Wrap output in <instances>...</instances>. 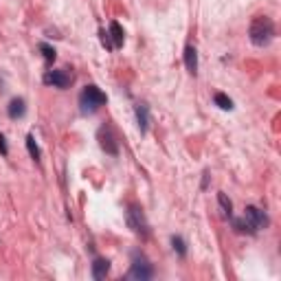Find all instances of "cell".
<instances>
[{
  "label": "cell",
  "instance_id": "cell-1",
  "mask_svg": "<svg viewBox=\"0 0 281 281\" xmlns=\"http://www.w3.org/2000/svg\"><path fill=\"white\" fill-rule=\"evenodd\" d=\"M248 35H250V42H253L255 47H266V44L275 38V27L266 16H257L250 22Z\"/></svg>",
  "mask_w": 281,
  "mask_h": 281
},
{
  "label": "cell",
  "instance_id": "cell-2",
  "mask_svg": "<svg viewBox=\"0 0 281 281\" xmlns=\"http://www.w3.org/2000/svg\"><path fill=\"white\" fill-rule=\"evenodd\" d=\"M104 104H106V95L101 93L97 86L90 84V86H86V88L81 90L79 106H81V112H84V114H93V112H97Z\"/></svg>",
  "mask_w": 281,
  "mask_h": 281
},
{
  "label": "cell",
  "instance_id": "cell-3",
  "mask_svg": "<svg viewBox=\"0 0 281 281\" xmlns=\"http://www.w3.org/2000/svg\"><path fill=\"white\" fill-rule=\"evenodd\" d=\"M152 275H154L152 264L147 262L143 255H134V262H132V268H130V273H127V279L147 281V279H152Z\"/></svg>",
  "mask_w": 281,
  "mask_h": 281
},
{
  "label": "cell",
  "instance_id": "cell-4",
  "mask_svg": "<svg viewBox=\"0 0 281 281\" xmlns=\"http://www.w3.org/2000/svg\"><path fill=\"white\" fill-rule=\"evenodd\" d=\"M127 222H130L132 231L136 235H141V237H147L150 235V226H147V220L143 216V209L136 207V204H132L130 211H127Z\"/></svg>",
  "mask_w": 281,
  "mask_h": 281
},
{
  "label": "cell",
  "instance_id": "cell-5",
  "mask_svg": "<svg viewBox=\"0 0 281 281\" xmlns=\"http://www.w3.org/2000/svg\"><path fill=\"white\" fill-rule=\"evenodd\" d=\"M244 220L250 226V231L257 233L259 228H266L268 226V218H266L264 211H259L257 207H246V213H244Z\"/></svg>",
  "mask_w": 281,
  "mask_h": 281
},
{
  "label": "cell",
  "instance_id": "cell-6",
  "mask_svg": "<svg viewBox=\"0 0 281 281\" xmlns=\"http://www.w3.org/2000/svg\"><path fill=\"white\" fill-rule=\"evenodd\" d=\"M44 81L51 86H55V88H68L70 86V75L64 73V70H49L47 75H44Z\"/></svg>",
  "mask_w": 281,
  "mask_h": 281
},
{
  "label": "cell",
  "instance_id": "cell-7",
  "mask_svg": "<svg viewBox=\"0 0 281 281\" xmlns=\"http://www.w3.org/2000/svg\"><path fill=\"white\" fill-rule=\"evenodd\" d=\"M99 141H101V147H104L108 154H116V152H119V147H116V143H114V136H112V132L108 127H101L99 130Z\"/></svg>",
  "mask_w": 281,
  "mask_h": 281
},
{
  "label": "cell",
  "instance_id": "cell-8",
  "mask_svg": "<svg viewBox=\"0 0 281 281\" xmlns=\"http://www.w3.org/2000/svg\"><path fill=\"white\" fill-rule=\"evenodd\" d=\"M185 66L191 75L198 73V51H196V47H191V44L185 49Z\"/></svg>",
  "mask_w": 281,
  "mask_h": 281
},
{
  "label": "cell",
  "instance_id": "cell-9",
  "mask_svg": "<svg viewBox=\"0 0 281 281\" xmlns=\"http://www.w3.org/2000/svg\"><path fill=\"white\" fill-rule=\"evenodd\" d=\"M110 38H112V47H114V49L123 47L125 33H123V29H121L119 22H110Z\"/></svg>",
  "mask_w": 281,
  "mask_h": 281
},
{
  "label": "cell",
  "instance_id": "cell-10",
  "mask_svg": "<svg viewBox=\"0 0 281 281\" xmlns=\"http://www.w3.org/2000/svg\"><path fill=\"white\" fill-rule=\"evenodd\" d=\"M108 270H110V262H108V259L97 257L95 262H93V277L95 279H104L106 275H108Z\"/></svg>",
  "mask_w": 281,
  "mask_h": 281
},
{
  "label": "cell",
  "instance_id": "cell-11",
  "mask_svg": "<svg viewBox=\"0 0 281 281\" xmlns=\"http://www.w3.org/2000/svg\"><path fill=\"white\" fill-rule=\"evenodd\" d=\"M136 121H139L141 134H145V132H147V123H150V114H147V106L145 104L136 106Z\"/></svg>",
  "mask_w": 281,
  "mask_h": 281
},
{
  "label": "cell",
  "instance_id": "cell-12",
  "mask_svg": "<svg viewBox=\"0 0 281 281\" xmlns=\"http://www.w3.org/2000/svg\"><path fill=\"white\" fill-rule=\"evenodd\" d=\"M24 99H13L11 104H9V116H11V119H20V116H24Z\"/></svg>",
  "mask_w": 281,
  "mask_h": 281
},
{
  "label": "cell",
  "instance_id": "cell-13",
  "mask_svg": "<svg viewBox=\"0 0 281 281\" xmlns=\"http://www.w3.org/2000/svg\"><path fill=\"white\" fill-rule=\"evenodd\" d=\"M213 101H216V106H218V108H222V110H231V108H233L231 97H226L224 93H216Z\"/></svg>",
  "mask_w": 281,
  "mask_h": 281
},
{
  "label": "cell",
  "instance_id": "cell-14",
  "mask_svg": "<svg viewBox=\"0 0 281 281\" xmlns=\"http://www.w3.org/2000/svg\"><path fill=\"white\" fill-rule=\"evenodd\" d=\"M40 51H42V55H44V62H47V64L55 62V57H57V53H55V49L51 47V44H47V42H42V44H40Z\"/></svg>",
  "mask_w": 281,
  "mask_h": 281
},
{
  "label": "cell",
  "instance_id": "cell-15",
  "mask_svg": "<svg viewBox=\"0 0 281 281\" xmlns=\"http://www.w3.org/2000/svg\"><path fill=\"white\" fill-rule=\"evenodd\" d=\"M218 202H220V207L224 209V213L231 218L233 216V202L226 198V193H218Z\"/></svg>",
  "mask_w": 281,
  "mask_h": 281
},
{
  "label": "cell",
  "instance_id": "cell-16",
  "mask_svg": "<svg viewBox=\"0 0 281 281\" xmlns=\"http://www.w3.org/2000/svg\"><path fill=\"white\" fill-rule=\"evenodd\" d=\"M233 228H235L237 233H253L244 218H233Z\"/></svg>",
  "mask_w": 281,
  "mask_h": 281
},
{
  "label": "cell",
  "instance_id": "cell-17",
  "mask_svg": "<svg viewBox=\"0 0 281 281\" xmlns=\"http://www.w3.org/2000/svg\"><path fill=\"white\" fill-rule=\"evenodd\" d=\"M27 150H29V154H31V158H35V161H38V158H40V147L35 145V139H33L31 134L27 136Z\"/></svg>",
  "mask_w": 281,
  "mask_h": 281
},
{
  "label": "cell",
  "instance_id": "cell-18",
  "mask_svg": "<svg viewBox=\"0 0 281 281\" xmlns=\"http://www.w3.org/2000/svg\"><path fill=\"white\" fill-rule=\"evenodd\" d=\"M171 244H173V250H178V255H182V257H185V255H187V248H185V242H182V237H171Z\"/></svg>",
  "mask_w": 281,
  "mask_h": 281
},
{
  "label": "cell",
  "instance_id": "cell-19",
  "mask_svg": "<svg viewBox=\"0 0 281 281\" xmlns=\"http://www.w3.org/2000/svg\"><path fill=\"white\" fill-rule=\"evenodd\" d=\"M0 154L7 156L9 154V147H7V139H4L2 134H0Z\"/></svg>",
  "mask_w": 281,
  "mask_h": 281
}]
</instances>
